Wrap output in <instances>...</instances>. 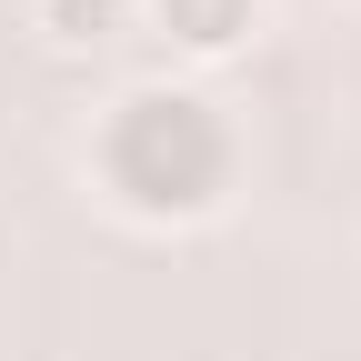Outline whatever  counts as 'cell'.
Instances as JSON below:
<instances>
[{
  "label": "cell",
  "instance_id": "1",
  "mask_svg": "<svg viewBox=\"0 0 361 361\" xmlns=\"http://www.w3.org/2000/svg\"><path fill=\"white\" fill-rule=\"evenodd\" d=\"M101 180L121 211L141 221H201L221 191H231V130L211 121V101L191 90H130V101L101 121Z\"/></svg>",
  "mask_w": 361,
  "mask_h": 361
},
{
  "label": "cell",
  "instance_id": "2",
  "mask_svg": "<svg viewBox=\"0 0 361 361\" xmlns=\"http://www.w3.org/2000/svg\"><path fill=\"white\" fill-rule=\"evenodd\" d=\"M161 11V30L180 40V51H231V40H251V20H261V0H151Z\"/></svg>",
  "mask_w": 361,
  "mask_h": 361
},
{
  "label": "cell",
  "instance_id": "3",
  "mask_svg": "<svg viewBox=\"0 0 361 361\" xmlns=\"http://www.w3.org/2000/svg\"><path fill=\"white\" fill-rule=\"evenodd\" d=\"M40 30L51 40H111V30H130V0H40Z\"/></svg>",
  "mask_w": 361,
  "mask_h": 361
}]
</instances>
